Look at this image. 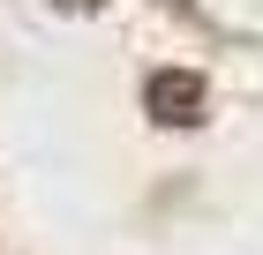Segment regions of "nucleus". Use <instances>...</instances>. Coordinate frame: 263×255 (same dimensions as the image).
I'll use <instances>...</instances> for the list:
<instances>
[{"label": "nucleus", "instance_id": "f257e3e1", "mask_svg": "<svg viewBox=\"0 0 263 255\" xmlns=\"http://www.w3.org/2000/svg\"><path fill=\"white\" fill-rule=\"evenodd\" d=\"M151 113L165 120V128H181V120L203 113V83L181 75V68H165V75H151Z\"/></svg>", "mask_w": 263, "mask_h": 255}]
</instances>
